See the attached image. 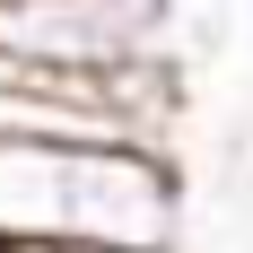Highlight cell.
Masks as SVG:
<instances>
[{"instance_id":"1","label":"cell","mask_w":253,"mask_h":253,"mask_svg":"<svg viewBox=\"0 0 253 253\" xmlns=\"http://www.w3.org/2000/svg\"><path fill=\"white\" fill-rule=\"evenodd\" d=\"M0 245L183 253V175L166 140H0Z\"/></svg>"},{"instance_id":"3","label":"cell","mask_w":253,"mask_h":253,"mask_svg":"<svg viewBox=\"0 0 253 253\" xmlns=\"http://www.w3.org/2000/svg\"><path fill=\"white\" fill-rule=\"evenodd\" d=\"M0 9H18V0H0Z\"/></svg>"},{"instance_id":"4","label":"cell","mask_w":253,"mask_h":253,"mask_svg":"<svg viewBox=\"0 0 253 253\" xmlns=\"http://www.w3.org/2000/svg\"><path fill=\"white\" fill-rule=\"evenodd\" d=\"M0 253H18V245H0Z\"/></svg>"},{"instance_id":"2","label":"cell","mask_w":253,"mask_h":253,"mask_svg":"<svg viewBox=\"0 0 253 253\" xmlns=\"http://www.w3.org/2000/svg\"><path fill=\"white\" fill-rule=\"evenodd\" d=\"M166 35H175V0H18L0 9V61L35 79H79V87L166 61Z\"/></svg>"}]
</instances>
